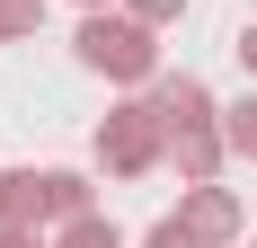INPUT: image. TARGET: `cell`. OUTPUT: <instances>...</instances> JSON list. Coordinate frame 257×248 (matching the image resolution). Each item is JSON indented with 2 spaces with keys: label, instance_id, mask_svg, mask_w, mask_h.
Here are the masks:
<instances>
[{
  "label": "cell",
  "instance_id": "6da1fadb",
  "mask_svg": "<svg viewBox=\"0 0 257 248\" xmlns=\"http://www.w3.org/2000/svg\"><path fill=\"white\" fill-rule=\"evenodd\" d=\"M80 71L115 80V89H151L160 80V27H142L133 9H80Z\"/></svg>",
  "mask_w": 257,
  "mask_h": 248
},
{
  "label": "cell",
  "instance_id": "7a4b0ae2",
  "mask_svg": "<svg viewBox=\"0 0 257 248\" xmlns=\"http://www.w3.org/2000/svg\"><path fill=\"white\" fill-rule=\"evenodd\" d=\"M98 169L106 177H151V169H169V124H160V98L151 89H124V98L98 115Z\"/></svg>",
  "mask_w": 257,
  "mask_h": 248
},
{
  "label": "cell",
  "instance_id": "3957f363",
  "mask_svg": "<svg viewBox=\"0 0 257 248\" xmlns=\"http://www.w3.org/2000/svg\"><path fill=\"white\" fill-rule=\"evenodd\" d=\"M178 222L195 230V248H239V230H248V204H239L222 177H204V186H178Z\"/></svg>",
  "mask_w": 257,
  "mask_h": 248
},
{
  "label": "cell",
  "instance_id": "277c9868",
  "mask_svg": "<svg viewBox=\"0 0 257 248\" xmlns=\"http://www.w3.org/2000/svg\"><path fill=\"white\" fill-rule=\"evenodd\" d=\"M151 98H160L169 142H178V133H204V124H222V106H213V89H204L195 71H160V80H151Z\"/></svg>",
  "mask_w": 257,
  "mask_h": 248
},
{
  "label": "cell",
  "instance_id": "5b68a950",
  "mask_svg": "<svg viewBox=\"0 0 257 248\" xmlns=\"http://www.w3.org/2000/svg\"><path fill=\"white\" fill-rule=\"evenodd\" d=\"M222 160H231V133H222V124H204V133H178V142H169V169H178V186H204V177H222Z\"/></svg>",
  "mask_w": 257,
  "mask_h": 248
},
{
  "label": "cell",
  "instance_id": "8992f818",
  "mask_svg": "<svg viewBox=\"0 0 257 248\" xmlns=\"http://www.w3.org/2000/svg\"><path fill=\"white\" fill-rule=\"evenodd\" d=\"M0 222L53 230V204H45V169H0Z\"/></svg>",
  "mask_w": 257,
  "mask_h": 248
},
{
  "label": "cell",
  "instance_id": "52a82bcc",
  "mask_svg": "<svg viewBox=\"0 0 257 248\" xmlns=\"http://www.w3.org/2000/svg\"><path fill=\"white\" fill-rule=\"evenodd\" d=\"M45 204H53V230H62V222H80V213H98V186L80 169H45Z\"/></svg>",
  "mask_w": 257,
  "mask_h": 248
},
{
  "label": "cell",
  "instance_id": "ba28073f",
  "mask_svg": "<svg viewBox=\"0 0 257 248\" xmlns=\"http://www.w3.org/2000/svg\"><path fill=\"white\" fill-rule=\"evenodd\" d=\"M53 248H124V230L106 222V213H80V222H62V230H53Z\"/></svg>",
  "mask_w": 257,
  "mask_h": 248
},
{
  "label": "cell",
  "instance_id": "9c48e42d",
  "mask_svg": "<svg viewBox=\"0 0 257 248\" xmlns=\"http://www.w3.org/2000/svg\"><path fill=\"white\" fill-rule=\"evenodd\" d=\"M222 133H231V160H257V89L222 106Z\"/></svg>",
  "mask_w": 257,
  "mask_h": 248
},
{
  "label": "cell",
  "instance_id": "30bf717a",
  "mask_svg": "<svg viewBox=\"0 0 257 248\" xmlns=\"http://www.w3.org/2000/svg\"><path fill=\"white\" fill-rule=\"evenodd\" d=\"M45 27V0H0V45H27Z\"/></svg>",
  "mask_w": 257,
  "mask_h": 248
},
{
  "label": "cell",
  "instance_id": "8fae6325",
  "mask_svg": "<svg viewBox=\"0 0 257 248\" xmlns=\"http://www.w3.org/2000/svg\"><path fill=\"white\" fill-rule=\"evenodd\" d=\"M115 9H133L142 27H178L186 18V0H115Z\"/></svg>",
  "mask_w": 257,
  "mask_h": 248
},
{
  "label": "cell",
  "instance_id": "7c38bea8",
  "mask_svg": "<svg viewBox=\"0 0 257 248\" xmlns=\"http://www.w3.org/2000/svg\"><path fill=\"white\" fill-rule=\"evenodd\" d=\"M142 248H195V230H186V222H178V213H160V222H151V230H142Z\"/></svg>",
  "mask_w": 257,
  "mask_h": 248
},
{
  "label": "cell",
  "instance_id": "4fadbf2b",
  "mask_svg": "<svg viewBox=\"0 0 257 248\" xmlns=\"http://www.w3.org/2000/svg\"><path fill=\"white\" fill-rule=\"evenodd\" d=\"M0 248H53L45 230H27V222H0Z\"/></svg>",
  "mask_w": 257,
  "mask_h": 248
},
{
  "label": "cell",
  "instance_id": "5bb4252c",
  "mask_svg": "<svg viewBox=\"0 0 257 248\" xmlns=\"http://www.w3.org/2000/svg\"><path fill=\"white\" fill-rule=\"evenodd\" d=\"M231 53H239V71L257 80V18H248V27H239V36H231Z\"/></svg>",
  "mask_w": 257,
  "mask_h": 248
},
{
  "label": "cell",
  "instance_id": "9a60e30c",
  "mask_svg": "<svg viewBox=\"0 0 257 248\" xmlns=\"http://www.w3.org/2000/svg\"><path fill=\"white\" fill-rule=\"evenodd\" d=\"M80 9H115V0H80Z\"/></svg>",
  "mask_w": 257,
  "mask_h": 248
},
{
  "label": "cell",
  "instance_id": "2e32d148",
  "mask_svg": "<svg viewBox=\"0 0 257 248\" xmlns=\"http://www.w3.org/2000/svg\"><path fill=\"white\" fill-rule=\"evenodd\" d=\"M248 248H257V239H248Z\"/></svg>",
  "mask_w": 257,
  "mask_h": 248
}]
</instances>
